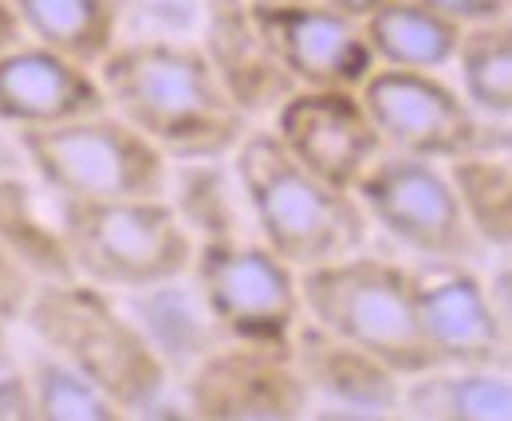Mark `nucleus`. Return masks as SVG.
<instances>
[{
	"instance_id": "10",
	"label": "nucleus",
	"mask_w": 512,
	"mask_h": 421,
	"mask_svg": "<svg viewBox=\"0 0 512 421\" xmlns=\"http://www.w3.org/2000/svg\"><path fill=\"white\" fill-rule=\"evenodd\" d=\"M406 272L438 366H509V319L493 307L485 276L469 260H418Z\"/></svg>"
},
{
	"instance_id": "20",
	"label": "nucleus",
	"mask_w": 512,
	"mask_h": 421,
	"mask_svg": "<svg viewBox=\"0 0 512 421\" xmlns=\"http://www.w3.org/2000/svg\"><path fill=\"white\" fill-rule=\"evenodd\" d=\"M24 40L99 67L123 40V0H12Z\"/></svg>"
},
{
	"instance_id": "25",
	"label": "nucleus",
	"mask_w": 512,
	"mask_h": 421,
	"mask_svg": "<svg viewBox=\"0 0 512 421\" xmlns=\"http://www.w3.org/2000/svg\"><path fill=\"white\" fill-rule=\"evenodd\" d=\"M28 378V398H32V418L52 421H111L127 418L95 382H87L75 366L56 359L52 351H36L24 362Z\"/></svg>"
},
{
	"instance_id": "29",
	"label": "nucleus",
	"mask_w": 512,
	"mask_h": 421,
	"mask_svg": "<svg viewBox=\"0 0 512 421\" xmlns=\"http://www.w3.org/2000/svg\"><path fill=\"white\" fill-rule=\"evenodd\" d=\"M20 40H24V32H20V20H16V8H12V0H0V52L20 44Z\"/></svg>"
},
{
	"instance_id": "6",
	"label": "nucleus",
	"mask_w": 512,
	"mask_h": 421,
	"mask_svg": "<svg viewBox=\"0 0 512 421\" xmlns=\"http://www.w3.org/2000/svg\"><path fill=\"white\" fill-rule=\"evenodd\" d=\"M24 170L52 201L166 197L170 158L115 111L16 130Z\"/></svg>"
},
{
	"instance_id": "19",
	"label": "nucleus",
	"mask_w": 512,
	"mask_h": 421,
	"mask_svg": "<svg viewBox=\"0 0 512 421\" xmlns=\"http://www.w3.org/2000/svg\"><path fill=\"white\" fill-rule=\"evenodd\" d=\"M166 201L174 205L178 221L197 241H225V237H249V205L241 193V181L233 170V158H190L170 162Z\"/></svg>"
},
{
	"instance_id": "16",
	"label": "nucleus",
	"mask_w": 512,
	"mask_h": 421,
	"mask_svg": "<svg viewBox=\"0 0 512 421\" xmlns=\"http://www.w3.org/2000/svg\"><path fill=\"white\" fill-rule=\"evenodd\" d=\"M288 355L296 362L308 394L343 414L383 418V414H394L402 402V378L390 366L359 351L355 343L331 335L308 315L296 319Z\"/></svg>"
},
{
	"instance_id": "30",
	"label": "nucleus",
	"mask_w": 512,
	"mask_h": 421,
	"mask_svg": "<svg viewBox=\"0 0 512 421\" xmlns=\"http://www.w3.org/2000/svg\"><path fill=\"white\" fill-rule=\"evenodd\" d=\"M323 4H331L335 12H343V16H351V20H367L371 12H379L383 4H390V0H323Z\"/></svg>"
},
{
	"instance_id": "31",
	"label": "nucleus",
	"mask_w": 512,
	"mask_h": 421,
	"mask_svg": "<svg viewBox=\"0 0 512 421\" xmlns=\"http://www.w3.org/2000/svg\"><path fill=\"white\" fill-rule=\"evenodd\" d=\"M256 4H300V0H256Z\"/></svg>"
},
{
	"instance_id": "12",
	"label": "nucleus",
	"mask_w": 512,
	"mask_h": 421,
	"mask_svg": "<svg viewBox=\"0 0 512 421\" xmlns=\"http://www.w3.org/2000/svg\"><path fill=\"white\" fill-rule=\"evenodd\" d=\"M268 130L308 174L347 193L383 154L379 130L359 91L343 87H296L276 107Z\"/></svg>"
},
{
	"instance_id": "23",
	"label": "nucleus",
	"mask_w": 512,
	"mask_h": 421,
	"mask_svg": "<svg viewBox=\"0 0 512 421\" xmlns=\"http://www.w3.org/2000/svg\"><path fill=\"white\" fill-rule=\"evenodd\" d=\"M461 99L485 119H512V24L481 20L465 24L457 36L453 63Z\"/></svg>"
},
{
	"instance_id": "26",
	"label": "nucleus",
	"mask_w": 512,
	"mask_h": 421,
	"mask_svg": "<svg viewBox=\"0 0 512 421\" xmlns=\"http://www.w3.org/2000/svg\"><path fill=\"white\" fill-rule=\"evenodd\" d=\"M32 288H36V276L0 244V319H4V323H12V327L20 323Z\"/></svg>"
},
{
	"instance_id": "3",
	"label": "nucleus",
	"mask_w": 512,
	"mask_h": 421,
	"mask_svg": "<svg viewBox=\"0 0 512 421\" xmlns=\"http://www.w3.org/2000/svg\"><path fill=\"white\" fill-rule=\"evenodd\" d=\"M253 233L296 272L351 256L371 241V221L355 193L308 174L268 126H249L229 154Z\"/></svg>"
},
{
	"instance_id": "24",
	"label": "nucleus",
	"mask_w": 512,
	"mask_h": 421,
	"mask_svg": "<svg viewBox=\"0 0 512 421\" xmlns=\"http://www.w3.org/2000/svg\"><path fill=\"white\" fill-rule=\"evenodd\" d=\"M0 244L36 276V280H67L71 264L56 233V213L40 209L36 185L16 174H0Z\"/></svg>"
},
{
	"instance_id": "14",
	"label": "nucleus",
	"mask_w": 512,
	"mask_h": 421,
	"mask_svg": "<svg viewBox=\"0 0 512 421\" xmlns=\"http://www.w3.org/2000/svg\"><path fill=\"white\" fill-rule=\"evenodd\" d=\"M107 111V95L99 87L95 67L75 63L36 44L20 40L0 52V126L4 130H36L56 122Z\"/></svg>"
},
{
	"instance_id": "1",
	"label": "nucleus",
	"mask_w": 512,
	"mask_h": 421,
	"mask_svg": "<svg viewBox=\"0 0 512 421\" xmlns=\"http://www.w3.org/2000/svg\"><path fill=\"white\" fill-rule=\"evenodd\" d=\"M95 75L107 111L130 122L170 162L229 158L253 126L225 95L205 52L186 40H119Z\"/></svg>"
},
{
	"instance_id": "28",
	"label": "nucleus",
	"mask_w": 512,
	"mask_h": 421,
	"mask_svg": "<svg viewBox=\"0 0 512 421\" xmlns=\"http://www.w3.org/2000/svg\"><path fill=\"white\" fill-rule=\"evenodd\" d=\"M24 170V158H20V146H16V134L0 126V174H16ZM28 174V170H24Z\"/></svg>"
},
{
	"instance_id": "27",
	"label": "nucleus",
	"mask_w": 512,
	"mask_h": 421,
	"mask_svg": "<svg viewBox=\"0 0 512 421\" xmlns=\"http://www.w3.org/2000/svg\"><path fill=\"white\" fill-rule=\"evenodd\" d=\"M434 12H442L449 20H457L461 28L465 24H481V20H501L509 16V0H418Z\"/></svg>"
},
{
	"instance_id": "2",
	"label": "nucleus",
	"mask_w": 512,
	"mask_h": 421,
	"mask_svg": "<svg viewBox=\"0 0 512 421\" xmlns=\"http://www.w3.org/2000/svg\"><path fill=\"white\" fill-rule=\"evenodd\" d=\"M20 327L44 351L95 382L123 414H154L170 390V370L127 307L115 300V292L79 276L36 280Z\"/></svg>"
},
{
	"instance_id": "11",
	"label": "nucleus",
	"mask_w": 512,
	"mask_h": 421,
	"mask_svg": "<svg viewBox=\"0 0 512 421\" xmlns=\"http://www.w3.org/2000/svg\"><path fill=\"white\" fill-rule=\"evenodd\" d=\"M182 398L193 418H296L312 394L288 347L221 339L182 374Z\"/></svg>"
},
{
	"instance_id": "13",
	"label": "nucleus",
	"mask_w": 512,
	"mask_h": 421,
	"mask_svg": "<svg viewBox=\"0 0 512 421\" xmlns=\"http://www.w3.org/2000/svg\"><path fill=\"white\" fill-rule=\"evenodd\" d=\"M256 28L276 63L296 87H343L355 91L371 71L375 56L367 48L363 24L335 12L323 0L300 4H256L249 0Z\"/></svg>"
},
{
	"instance_id": "4",
	"label": "nucleus",
	"mask_w": 512,
	"mask_h": 421,
	"mask_svg": "<svg viewBox=\"0 0 512 421\" xmlns=\"http://www.w3.org/2000/svg\"><path fill=\"white\" fill-rule=\"evenodd\" d=\"M71 276L115 296L186 276L193 237L166 197L52 201Z\"/></svg>"
},
{
	"instance_id": "17",
	"label": "nucleus",
	"mask_w": 512,
	"mask_h": 421,
	"mask_svg": "<svg viewBox=\"0 0 512 421\" xmlns=\"http://www.w3.org/2000/svg\"><path fill=\"white\" fill-rule=\"evenodd\" d=\"M130 319L142 327L146 343L154 347V355L170 370V378L186 374L193 362L201 359L209 347H217L225 335L213 323V315L205 311V303L193 288L190 272L174 276L166 284L142 288V292H127Z\"/></svg>"
},
{
	"instance_id": "22",
	"label": "nucleus",
	"mask_w": 512,
	"mask_h": 421,
	"mask_svg": "<svg viewBox=\"0 0 512 421\" xmlns=\"http://www.w3.org/2000/svg\"><path fill=\"white\" fill-rule=\"evenodd\" d=\"M446 166L469 233L485 252L509 256L512 248V166L509 154H461Z\"/></svg>"
},
{
	"instance_id": "18",
	"label": "nucleus",
	"mask_w": 512,
	"mask_h": 421,
	"mask_svg": "<svg viewBox=\"0 0 512 421\" xmlns=\"http://www.w3.org/2000/svg\"><path fill=\"white\" fill-rule=\"evenodd\" d=\"M398 410H406L414 418L509 421V366H430L422 374L402 378Z\"/></svg>"
},
{
	"instance_id": "8",
	"label": "nucleus",
	"mask_w": 512,
	"mask_h": 421,
	"mask_svg": "<svg viewBox=\"0 0 512 421\" xmlns=\"http://www.w3.org/2000/svg\"><path fill=\"white\" fill-rule=\"evenodd\" d=\"M190 280L225 339L288 347L300 307V272L260 237L197 241Z\"/></svg>"
},
{
	"instance_id": "5",
	"label": "nucleus",
	"mask_w": 512,
	"mask_h": 421,
	"mask_svg": "<svg viewBox=\"0 0 512 421\" xmlns=\"http://www.w3.org/2000/svg\"><path fill=\"white\" fill-rule=\"evenodd\" d=\"M300 307L331 335L375 355L398 378L438 366L418 327L410 272L398 260L359 248L351 256L304 268Z\"/></svg>"
},
{
	"instance_id": "15",
	"label": "nucleus",
	"mask_w": 512,
	"mask_h": 421,
	"mask_svg": "<svg viewBox=\"0 0 512 421\" xmlns=\"http://www.w3.org/2000/svg\"><path fill=\"white\" fill-rule=\"evenodd\" d=\"M197 48L205 52L225 95L241 107L249 122L272 119L276 107L296 91L288 71L268 52L249 12V0H205Z\"/></svg>"
},
{
	"instance_id": "21",
	"label": "nucleus",
	"mask_w": 512,
	"mask_h": 421,
	"mask_svg": "<svg viewBox=\"0 0 512 421\" xmlns=\"http://www.w3.org/2000/svg\"><path fill=\"white\" fill-rule=\"evenodd\" d=\"M375 67L402 71H446L457 52L461 24L418 0H390L363 20Z\"/></svg>"
},
{
	"instance_id": "7",
	"label": "nucleus",
	"mask_w": 512,
	"mask_h": 421,
	"mask_svg": "<svg viewBox=\"0 0 512 421\" xmlns=\"http://www.w3.org/2000/svg\"><path fill=\"white\" fill-rule=\"evenodd\" d=\"M359 99L379 130L383 150L453 162L461 154H509V119L477 115L442 71L375 67Z\"/></svg>"
},
{
	"instance_id": "9",
	"label": "nucleus",
	"mask_w": 512,
	"mask_h": 421,
	"mask_svg": "<svg viewBox=\"0 0 512 421\" xmlns=\"http://www.w3.org/2000/svg\"><path fill=\"white\" fill-rule=\"evenodd\" d=\"M371 221L418 260H477L485 248L465 225L442 162L383 150L351 189Z\"/></svg>"
}]
</instances>
